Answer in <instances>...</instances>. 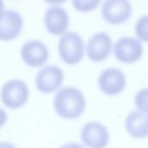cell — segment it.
<instances>
[{
	"label": "cell",
	"instance_id": "cell-1",
	"mask_svg": "<svg viewBox=\"0 0 148 148\" xmlns=\"http://www.w3.org/2000/svg\"><path fill=\"white\" fill-rule=\"evenodd\" d=\"M53 106L58 116L65 120H75L86 108V99L82 91L74 86H66L56 91Z\"/></svg>",
	"mask_w": 148,
	"mask_h": 148
},
{
	"label": "cell",
	"instance_id": "cell-2",
	"mask_svg": "<svg viewBox=\"0 0 148 148\" xmlns=\"http://www.w3.org/2000/svg\"><path fill=\"white\" fill-rule=\"evenodd\" d=\"M85 45L82 38L76 32L66 31L58 42V53L62 62L68 65H76L85 55Z\"/></svg>",
	"mask_w": 148,
	"mask_h": 148
},
{
	"label": "cell",
	"instance_id": "cell-3",
	"mask_svg": "<svg viewBox=\"0 0 148 148\" xmlns=\"http://www.w3.org/2000/svg\"><path fill=\"white\" fill-rule=\"evenodd\" d=\"M29 89L27 84L18 79L5 82L0 91L2 103L9 109L16 110L23 107L29 100Z\"/></svg>",
	"mask_w": 148,
	"mask_h": 148
},
{
	"label": "cell",
	"instance_id": "cell-4",
	"mask_svg": "<svg viewBox=\"0 0 148 148\" xmlns=\"http://www.w3.org/2000/svg\"><path fill=\"white\" fill-rule=\"evenodd\" d=\"M64 81V72L57 65L43 66L36 74L35 84L39 92L49 94L58 91Z\"/></svg>",
	"mask_w": 148,
	"mask_h": 148
},
{
	"label": "cell",
	"instance_id": "cell-5",
	"mask_svg": "<svg viewBox=\"0 0 148 148\" xmlns=\"http://www.w3.org/2000/svg\"><path fill=\"white\" fill-rule=\"evenodd\" d=\"M116 59L123 64H134L143 56L144 49L140 39L132 37L119 38L113 48Z\"/></svg>",
	"mask_w": 148,
	"mask_h": 148
},
{
	"label": "cell",
	"instance_id": "cell-6",
	"mask_svg": "<svg viewBox=\"0 0 148 148\" xmlns=\"http://www.w3.org/2000/svg\"><path fill=\"white\" fill-rule=\"evenodd\" d=\"M20 57L23 62L29 67H42L49 58V50L42 41L31 39L22 45Z\"/></svg>",
	"mask_w": 148,
	"mask_h": 148
},
{
	"label": "cell",
	"instance_id": "cell-7",
	"mask_svg": "<svg viewBox=\"0 0 148 148\" xmlns=\"http://www.w3.org/2000/svg\"><path fill=\"white\" fill-rule=\"evenodd\" d=\"M133 7L129 0H105L101 6L103 19L114 25L126 23L132 16Z\"/></svg>",
	"mask_w": 148,
	"mask_h": 148
},
{
	"label": "cell",
	"instance_id": "cell-8",
	"mask_svg": "<svg viewBox=\"0 0 148 148\" xmlns=\"http://www.w3.org/2000/svg\"><path fill=\"white\" fill-rule=\"evenodd\" d=\"M113 41L106 32H97L93 35L87 44L86 53L89 60L100 63L106 60L113 51Z\"/></svg>",
	"mask_w": 148,
	"mask_h": 148
},
{
	"label": "cell",
	"instance_id": "cell-9",
	"mask_svg": "<svg viewBox=\"0 0 148 148\" xmlns=\"http://www.w3.org/2000/svg\"><path fill=\"white\" fill-rule=\"evenodd\" d=\"M127 85L124 72L118 68H108L98 77L100 90L108 96H115L122 92Z\"/></svg>",
	"mask_w": 148,
	"mask_h": 148
},
{
	"label": "cell",
	"instance_id": "cell-10",
	"mask_svg": "<svg viewBox=\"0 0 148 148\" xmlns=\"http://www.w3.org/2000/svg\"><path fill=\"white\" fill-rule=\"evenodd\" d=\"M43 23L49 34L62 36L69 26V16L64 8L59 5H52L45 11Z\"/></svg>",
	"mask_w": 148,
	"mask_h": 148
},
{
	"label": "cell",
	"instance_id": "cell-11",
	"mask_svg": "<svg viewBox=\"0 0 148 148\" xmlns=\"http://www.w3.org/2000/svg\"><path fill=\"white\" fill-rule=\"evenodd\" d=\"M23 18L15 10H7L0 14V41L10 42L16 39L23 31Z\"/></svg>",
	"mask_w": 148,
	"mask_h": 148
},
{
	"label": "cell",
	"instance_id": "cell-12",
	"mask_svg": "<svg viewBox=\"0 0 148 148\" xmlns=\"http://www.w3.org/2000/svg\"><path fill=\"white\" fill-rule=\"evenodd\" d=\"M81 139L88 148H105L109 143V133L101 123L88 122L81 131Z\"/></svg>",
	"mask_w": 148,
	"mask_h": 148
},
{
	"label": "cell",
	"instance_id": "cell-13",
	"mask_svg": "<svg viewBox=\"0 0 148 148\" xmlns=\"http://www.w3.org/2000/svg\"><path fill=\"white\" fill-rule=\"evenodd\" d=\"M127 132L135 139H144L148 136V113L140 111L131 112L126 119Z\"/></svg>",
	"mask_w": 148,
	"mask_h": 148
},
{
	"label": "cell",
	"instance_id": "cell-14",
	"mask_svg": "<svg viewBox=\"0 0 148 148\" xmlns=\"http://www.w3.org/2000/svg\"><path fill=\"white\" fill-rule=\"evenodd\" d=\"M72 5L79 12H90L95 10L101 3V0H71Z\"/></svg>",
	"mask_w": 148,
	"mask_h": 148
},
{
	"label": "cell",
	"instance_id": "cell-15",
	"mask_svg": "<svg viewBox=\"0 0 148 148\" xmlns=\"http://www.w3.org/2000/svg\"><path fill=\"white\" fill-rule=\"evenodd\" d=\"M134 30L140 41L148 43V15L142 16L137 20Z\"/></svg>",
	"mask_w": 148,
	"mask_h": 148
},
{
	"label": "cell",
	"instance_id": "cell-16",
	"mask_svg": "<svg viewBox=\"0 0 148 148\" xmlns=\"http://www.w3.org/2000/svg\"><path fill=\"white\" fill-rule=\"evenodd\" d=\"M134 104L138 111L148 113V88L140 90L134 98Z\"/></svg>",
	"mask_w": 148,
	"mask_h": 148
},
{
	"label": "cell",
	"instance_id": "cell-17",
	"mask_svg": "<svg viewBox=\"0 0 148 148\" xmlns=\"http://www.w3.org/2000/svg\"><path fill=\"white\" fill-rule=\"evenodd\" d=\"M7 120H8L7 113L5 112L4 109L0 107V128L5 125V123L7 122Z\"/></svg>",
	"mask_w": 148,
	"mask_h": 148
},
{
	"label": "cell",
	"instance_id": "cell-18",
	"mask_svg": "<svg viewBox=\"0 0 148 148\" xmlns=\"http://www.w3.org/2000/svg\"><path fill=\"white\" fill-rule=\"evenodd\" d=\"M44 3L51 4V5H60L65 2H67L68 0H42Z\"/></svg>",
	"mask_w": 148,
	"mask_h": 148
},
{
	"label": "cell",
	"instance_id": "cell-19",
	"mask_svg": "<svg viewBox=\"0 0 148 148\" xmlns=\"http://www.w3.org/2000/svg\"><path fill=\"white\" fill-rule=\"evenodd\" d=\"M60 148H84L82 146L77 144V143H68L63 146H62Z\"/></svg>",
	"mask_w": 148,
	"mask_h": 148
},
{
	"label": "cell",
	"instance_id": "cell-20",
	"mask_svg": "<svg viewBox=\"0 0 148 148\" xmlns=\"http://www.w3.org/2000/svg\"><path fill=\"white\" fill-rule=\"evenodd\" d=\"M0 148H16V147L10 142L3 141V142H0Z\"/></svg>",
	"mask_w": 148,
	"mask_h": 148
},
{
	"label": "cell",
	"instance_id": "cell-21",
	"mask_svg": "<svg viewBox=\"0 0 148 148\" xmlns=\"http://www.w3.org/2000/svg\"><path fill=\"white\" fill-rule=\"evenodd\" d=\"M4 3L3 0H0V14H2L4 11Z\"/></svg>",
	"mask_w": 148,
	"mask_h": 148
}]
</instances>
